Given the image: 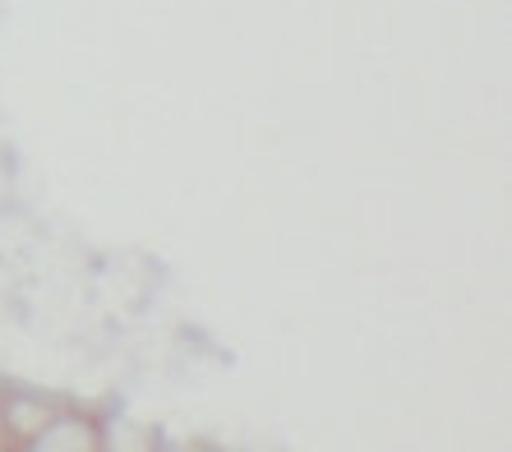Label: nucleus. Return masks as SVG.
Wrapping results in <instances>:
<instances>
[{
  "label": "nucleus",
  "mask_w": 512,
  "mask_h": 452,
  "mask_svg": "<svg viewBox=\"0 0 512 452\" xmlns=\"http://www.w3.org/2000/svg\"><path fill=\"white\" fill-rule=\"evenodd\" d=\"M10 452H97L93 443V420H79V416H51L47 425L37 429L28 443Z\"/></svg>",
  "instance_id": "obj_1"
}]
</instances>
